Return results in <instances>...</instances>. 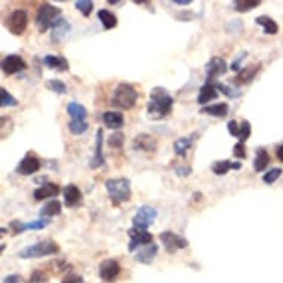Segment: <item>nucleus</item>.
Wrapping results in <instances>:
<instances>
[{
  "instance_id": "1",
  "label": "nucleus",
  "mask_w": 283,
  "mask_h": 283,
  "mask_svg": "<svg viewBox=\"0 0 283 283\" xmlns=\"http://www.w3.org/2000/svg\"><path fill=\"white\" fill-rule=\"evenodd\" d=\"M174 98L162 86H156L150 92V103L147 106V116L151 120H162L172 113Z\"/></svg>"
},
{
  "instance_id": "2",
  "label": "nucleus",
  "mask_w": 283,
  "mask_h": 283,
  "mask_svg": "<svg viewBox=\"0 0 283 283\" xmlns=\"http://www.w3.org/2000/svg\"><path fill=\"white\" fill-rule=\"evenodd\" d=\"M106 188L114 206H119L124 202L131 200L132 190H131V181L128 178H110L106 181Z\"/></svg>"
},
{
  "instance_id": "3",
  "label": "nucleus",
  "mask_w": 283,
  "mask_h": 283,
  "mask_svg": "<svg viewBox=\"0 0 283 283\" xmlns=\"http://www.w3.org/2000/svg\"><path fill=\"white\" fill-rule=\"evenodd\" d=\"M138 101V92L134 85L131 83H120L116 90L113 92L111 97V106L123 108V110H131L134 108Z\"/></svg>"
},
{
  "instance_id": "4",
  "label": "nucleus",
  "mask_w": 283,
  "mask_h": 283,
  "mask_svg": "<svg viewBox=\"0 0 283 283\" xmlns=\"http://www.w3.org/2000/svg\"><path fill=\"white\" fill-rule=\"evenodd\" d=\"M61 18V9L53 6L51 3H45L39 8L36 15V25L40 33H46L49 28H52L53 24Z\"/></svg>"
},
{
  "instance_id": "5",
  "label": "nucleus",
  "mask_w": 283,
  "mask_h": 283,
  "mask_svg": "<svg viewBox=\"0 0 283 283\" xmlns=\"http://www.w3.org/2000/svg\"><path fill=\"white\" fill-rule=\"evenodd\" d=\"M59 252L58 243H55L53 240H40L35 245H30L27 248L18 252L19 258L24 260H30V258H40V257H48V255H55Z\"/></svg>"
},
{
  "instance_id": "6",
  "label": "nucleus",
  "mask_w": 283,
  "mask_h": 283,
  "mask_svg": "<svg viewBox=\"0 0 283 283\" xmlns=\"http://www.w3.org/2000/svg\"><path fill=\"white\" fill-rule=\"evenodd\" d=\"M156 218H158V211L153 206L142 205L132 216V224H134V227H137L140 230H147L156 221Z\"/></svg>"
},
{
  "instance_id": "7",
  "label": "nucleus",
  "mask_w": 283,
  "mask_h": 283,
  "mask_svg": "<svg viewBox=\"0 0 283 283\" xmlns=\"http://www.w3.org/2000/svg\"><path fill=\"white\" fill-rule=\"evenodd\" d=\"M159 239L168 254H177L178 250L188 246V240L174 231H162L159 234Z\"/></svg>"
},
{
  "instance_id": "8",
  "label": "nucleus",
  "mask_w": 283,
  "mask_h": 283,
  "mask_svg": "<svg viewBox=\"0 0 283 283\" xmlns=\"http://www.w3.org/2000/svg\"><path fill=\"white\" fill-rule=\"evenodd\" d=\"M27 24H28V17H27V12L22 9H17L11 12V15L6 19V28L14 36L24 35Z\"/></svg>"
},
{
  "instance_id": "9",
  "label": "nucleus",
  "mask_w": 283,
  "mask_h": 283,
  "mask_svg": "<svg viewBox=\"0 0 283 283\" xmlns=\"http://www.w3.org/2000/svg\"><path fill=\"white\" fill-rule=\"evenodd\" d=\"M128 236L131 239V242L128 245L129 252H135L137 249H141L145 245L153 243V236L147 230H140L137 227H132V229L128 230Z\"/></svg>"
},
{
  "instance_id": "10",
  "label": "nucleus",
  "mask_w": 283,
  "mask_h": 283,
  "mask_svg": "<svg viewBox=\"0 0 283 283\" xmlns=\"http://www.w3.org/2000/svg\"><path fill=\"white\" fill-rule=\"evenodd\" d=\"M227 69H229V67H227V62H226L224 58H221V56H212V58L206 62V66H205L206 82H208V83H212V80L218 79V77L223 76V74H226Z\"/></svg>"
},
{
  "instance_id": "11",
  "label": "nucleus",
  "mask_w": 283,
  "mask_h": 283,
  "mask_svg": "<svg viewBox=\"0 0 283 283\" xmlns=\"http://www.w3.org/2000/svg\"><path fill=\"white\" fill-rule=\"evenodd\" d=\"M24 70H27V62L22 59V56H19L17 53H11L5 56L2 61V71L6 76H12Z\"/></svg>"
},
{
  "instance_id": "12",
  "label": "nucleus",
  "mask_w": 283,
  "mask_h": 283,
  "mask_svg": "<svg viewBox=\"0 0 283 283\" xmlns=\"http://www.w3.org/2000/svg\"><path fill=\"white\" fill-rule=\"evenodd\" d=\"M120 270H122L120 264L116 260L108 258L100 264V277H101V280L107 283L114 282L117 279V276L120 274Z\"/></svg>"
},
{
  "instance_id": "13",
  "label": "nucleus",
  "mask_w": 283,
  "mask_h": 283,
  "mask_svg": "<svg viewBox=\"0 0 283 283\" xmlns=\"http://www.w3.org/2000/svg\"><path fill=\"white\" fill-rule=\"evenodd\" d=\"M40 166H42V163H40V160L37 159L36 156H33V154H27V156H24V159L18 163L15 172L19 174V175H25V177H27V175H33V174H36V172L40 169Z\"/></svg>"
},
{
  "instance_id": "14",
  "label": "nucleus",
  "mask_w": 283,
  "mask_h": 283,
  "mask_svg": "<svg viewBox=\"0 0 283 283\" xmlns=\"http://www.w3.org/2000/svg\"><path fill=\"white\" fill-rule=\"evenodd\" d=\"M134 150L137 151H144V153H154L158 150V141L148 135V134H140L134 138L132 142Z\"/></svg>"
},
{
  "instance_id": "15",
  "label": "nucleus",
  "mask_w": 283,
  "mask_h": 283,
  "mask_svg": "<svg viewBox=\"0 0 283 283\" xmlns=\"http://www.w3.org/2000/svg\"><path fill=\"white\" fill-rule=\"evenodd\" d=\"M103 142H104V132L103 129H98L97 137H95V156L89 162V166L92 169H98L106 163L104 154H103Z\"/></svg>"
},
{
  "instance_id": "16",
  "label": "nucleus",
  "mask_w": 283,
  "mask_h": 283,
  "mask_svg": "<svg viewBox=\"0 0 283 283\" xmlns=\"http://www.w3.org/2000/svg\"><path fill=\"white\" fill-rule=\"evenodd\" d=\"M261 69V64H254V66H249V67H245L242 70L237 73V76L234 79H231V83H234L236 86L239 85H248L250 83L255 76L258 74V71Z\"/></svg>"
},
{
  "instance_id": "17",
  "label": "nucleus",
  "mask_w": 283,
  "mask_h": 283,
  "mask_svg": "<svg viewBox=\"0 0 283 283\" xmlns=\"http://www.w3.org/2000/svg\"><path fill=\"white\" fill-rule=\"evenodd\" d=\"M158 252H159V246H158L156 243L145 245V246H142V248L137 252V255H135V261H138V263H141V264H147V266H148V264H151V263L154 261Z\"/></svg>"
},
{
  "instance_id": "18",
  "label": "nucleus",
  "mask_w": 283,
  "mask_h": 283,
  "mask_svg": "<svg viewBox=\"0 0 283 283\" xmlns=\"http://www.w3.org/2000/svg\"><path fill=\"white\" fill-rule=\"evenodd\" d=\"M59 193V185L53 184V182H45L43 185L37 187L33 192V197L37 202L45 200V199H51V197H56Z\"/></svg>"
},
{
  "instance_id": "19",
  "label": "nucleus",
  "mask_w": 283,
  "mask_h": 283,
  "mask_svg": "<svg viewBox=\"0 0 283 283\" xmlns=\"http://www.w3.org/2000/svg\"><path fill=\"white\" fill-rule=\"evenodd\" d=\"M62 193H64L66 206H69V208H74V206H77L82 202V192L74 184H69L67 187H64Z\"/></svg>"
},
{
  "instance_id": "20",
  "label": "nucleus",
  "mask_w": 283,
  "mask_h": 283,
  "mask_svg": "<svg viewBox=\"0 0 283 283\" xmlns=\"http://www.w3.org/2000/svg\"><path fill=\"white\" fill-rule=\"evenodd\" d=\"M70 33V24L64 19V18H59L52 27V35H51V39H52L53 43H61L67 35Z\"/></svg>"
},
{
  "instance_id": "21",
  "label": "nucleus",
  "mask_w": 283,
  "mask_h": 283,
  "mask_svg": "<svg viewBox=\"0 0 283 283\" xmlns=\"http://www.w3.org/2000/svg\"><path fill=\"white\" fill-rule=\"evenodd\" d=\"M103 122L108 129H113L117 132L120 128H123L124 117L120 111H106L103 114Z\"/></svg>"
},
{
  "instance_id": "22",
  "label": "nucleus",
  "mask_w": 283,
  "mask_h": 283,
  "mask_svg": "<svg viewBox=\"0 0 283 283\" xmlns=\"http://www.w3.org/2000/svg\"><path fill=\"white\" fill-rule=\"evenodd\" d=\"M43 64L51 69V70L56 71H67L69 70V61L61 56V55H45L43 58Z\"/></svg>"
},
{
  "instance_id": "23",
  "label": "nucleus",
  "mask_w": 283,
  "mask_h": 283,
  "mask_svg": "<svg viewBox=\"0 0 283 283\" xmlns=\"http://www.w3.org/2000/svg\"><path fill=\"white\" fill-rule=\"evenodd\" d=\"M218 98V89L215 88L213 83H205L200 90H199V95H197V104H208L211 103L212 100H216Z\"/></svg>"
},
{
  "instance_id": "24",
  "label": "nucleus",
  "mask_w": 283,
  "mask_h": 283,
  "mask_svg": "<svg viewBox=\"0 0 283 283\" xmlns=\"http://www.w3.org/2000/svg\"><path fill=\"white\" fill-rule=\"evenodd\" d=\"M242 168V163L240 162H230V160H216V162H213L212 166H211V169H212V172L215 175H226L230 169H240Z\"/></svg>"
},
{
  "instance_id": "25",
  "label": "nucleus",
  "mask_w": 283,
  "mask_h": 283,
  "mask_svg": "<svg viewBox=\"0 0 283 283\" xmlns=\"http://www.w3.org/2000/svg\"><path fill=\"white\" fill-rule=\"evenodd\" d=\"M200 113L221 119V117H226V116L229 114V104H227V103H219V104L205 106L200 108Z\"/></svg>"
},
{
  "instance_id": "26",
  "label": "nucleus",
  "mask_w": 283,
  "mask_h": 283,
  "mask_svg": "<svg viewBox=\"0 0 283 283\" xmlns=\"http://www.w3.org/2000/svg\"><path fill=\"white\" fill-rule=\"evenodd\" d=\"M255 22H257V25L263 27L266 35L274 36L279 33V25H277V22L273 18L267 17V15H261V17H257Z\"/></svg>"
},
{
  "instance_id": "27",
  "label": "nucleus",
  "mask_w": 283,
  "mask_h": 283,
  "mask_svg": "<svg viewBox=\"0 0 283 283\" xmlns=\"http://www.w3.org/2000/svg\"><path fill=\"white\" fill-rule=\"evenodd\" d=\"M196 137V134H193L192 137H181V138H178L177 141L174 142V151H175V154L179 156V158H184L185 154H187V151L192 148V145H193V138Z\"/></svg>"
},
{
  "instance_id": "28",
  "label": "nucleus",
  "mask_w": 283,
  "mask_h": 283,
  "mask_svg": "<svg viewBox=\"0 0 283 283\" xmlns=\"http://www.w3.org/2000/svg\"><path fill=\"white\" fill-rule=\"evenodd\" d=\"M67 113L71 117V120H86V116H88L86 108L74 101L67 104Z\"/></svg>"
},
{
  "instance_id": "29",
  "label": "nucleus",
  "mask_w": 283,
  "mask_h": 283,
  "mask_svg": "<svg viewBox=\"0 0 283 283\" xmlns=\"http://www.w3.org/2000/svg\"><path fill=\"white\" fill-rule=\"evenodd\" d=\"M97 15H98V19L101 21V24L104 25L106 30H113L117 25V18L108 9H100Z\"/></svg>"
},
{
  "instance_id": "30",
  "label": "nucleus",
  "mask_w": 283,
  "mask_h": 283,
  "mask_svg": "<svg viewBox=\"0 0 283 283\" xmlns=\"http://www.w3.org/2000/svg\"><path fill=\"white\" fill-rule=\"evenodd\" d=\"M268 163H270V154L267 153L266 148H258L254 160V169L257 172H263L268 166Z\"/></svg>"
},
{
  "instance_id": "31",
  "label": "nucleus",
  "mask_w": 283,
  "mask_h": 283,
  "mask_svg": "<svg viewBox=\"0 0 283 283\" xmlns=\"http://www.w3.org/2000/svg\"><path fill=\"white\" fill-rule=\"evenodd\" d=\"M61 208H62V205H61V202L59 200H51V202H48V203H45V206L40 209V215L45 218H51V216H55V215H59L61 213Z\"/></svg>"
},
{
  "instance_id": "32",
  "label": "nucleus",
  "mask_w": 283,
  "mask_h": 283,
  "mask_svg": "<svg viewBox=\"0 0 283 283\" xmlns=\"http://www.w3.org/2000/svg\"><path fill=\"white\" fill-rule=\"evenodd\" d=\"M260 5H261L260 0H236V2L233 3V8H234L237 12L245 14V12H249V11L258 8Z\"/></svg>"
},
{
  "instance_id": "33",
  "label": "nucleus",
  "mask_w": 283,
  "mask_h": 283,
  "mask_svg": "<svg viewBox=\"0 0 283 283\" xmlns=\"http://www.w3.org/2000/svg\"><path fill=\"white\" fill-rule=\"evenodd\" d=\"M215 88L218 89L219 92H223V93H224L226 97H229V98H239V97L242 95L240 89L237 88L234 83L226 85V83H219V82H216V83H215Z\"/></svg>"
},
{
  "instance_id": "34",
  "label": "nucleus",
  "mask_w": 283,
  "mask_h": 283,
  "mask_svg": "<svg viewBox=\"0 0 283 283\" xmlns=\"http://www.w3.org/2000/svg\"><path fill=\"white\" fill-rule=\"evenodd\" d=\"M250 134H252V126H250V122L249 120H242L240 122V128H239V135H237V140L239 142H245L248 141V138L250 137Z\"/></svg>"
},
{
  "instance_id": "35",
  "label": "nucleus",
  "mask_w": 283,
  "mask_h": 283,
  "mask_svg": "<svg viewBox=\"0 0 283 283\" xmlns=\"http://www.w3.org/2000/svg\"><path fill=\"white\" fill-rule=\"evenodd\" d=\"M46 88L49 90H52L58 95H64L67 92V85L62 82V80H58V79H51L46 82Z\"/></svg>"
},
{
  "instance_id": "36",
  "label": "nucleus",
  "mask_w": 283,
  "mask_h": 283,
  "mask_svg": "<svg viewBox=\"0 0 283 283\" xmlns=\"http://www.w3.org/2000/svg\"><path fill=\"white\" fill-rule=\"evenodd\" d=\"M89 124L86 120H71L69 123V129L73 135H82L88 131Z\"/></svg>"
},
{
  "instance_id": "37",
  "label": "nucleus",
  "mask_w": 283,
  "mask_h": 283,
  "mask_svg": "<svg viewBox=\"0 0 283 283\" xmlns=\"http://www.w3.org/2000/svg\"><path fill=\"white\" fill-rule=\"evenodd\" d=\"M18 100L14 98L5 88L0 89V107H17Z\"/></svg>"
},
{
  "instance_id": "38",
  "label": "nucleus",
  "mask_w": 283,
  "mask_h": 283,
  "mask_svg": "<svg viewBox=\"0 0 283 283\" xmlns=\"http://www.w3.org/2000/svg\"><path fill=\"white\" fill-rule=\"evenodd\" d=\"M107 144H108V147H111V148H122L124 144V135L120 131L113 132V134L108 137Z\"/></svg>"
},
{
  "instance_id": "39",
  "label": "nucleus",
  "mask_w": 283,
  "mask_h": 283,
  "mask_svg": "<svg viewBox=\"0 0 283 283\" xmlns=\"http://www.w3.org/2000/svg\"><path fill=\"white\" fill-rule=\"evenodd\" d=\"M74 6L83 17H89L93 9V3L90 0H77V2H74Z\"/></svg>"
},
{
  "instance_id": "40",
  "label": "nucleus",
  "mask_w": 283,
  "mask_h": 283,
  "mask_svg": "<svg viewBox=\"0 0 283 283\" xmlns=\"http://www.w3.org/2000/svg\"><path fill=\"white\" fill-rule=\"evenodd\" d=\"M283 174L282 168H273V169H270L268 172H266V175H263V181L268 184V185H271V184H274L280 175Z\"/></svg>"
},
{
  "instance_id": "41",
  "label": "nucleus",
  "mask_w": 283,
  "mask_h": 283,
  "mask_svg": "<svg viewBox=\"0 0 283 283\" xmlns=\"http://www.w3.org/2000/svg\"><path fill=\"white\" fill-rule=\"evenodd\" d=\"M49 218H40L37 221H32V223H25V231L27 230H43L45 227L49 226Z\"/></svg>"
},
{
  "instance_id": "42",
  "label": "nucleus",
  "mask_w": 283,
  "mask_h": 283,
  "mask_svg": "<svg viewBox=\"0 0 283 283\" xmlns=\"http://www.w3.org/2000/svg\"><path fill=\"white\" fill-rule=\"evenodd\" d=\"M248 56V52L246 51H242V52L237 53V56L233 59V62H231V70L236 71V73H239V71L242 70L243 67H242V62L245 61V58Z\"/></svg>"
},
{
  "instance_id": "43",
  "label": "nucleus",
  "mask_w": 283,
  "mask_h": 283,
  "mask_svg": "<svg viewBox=\"0 0 283 283\" xmlns=\"http://www.w3.org/2000/svg\"><path fill=\"white\" fill-rule=\"evenodd\" d=\"M233 154H234V158H237V159H246V147H245V144H243V142L234 144V147H233Z\"/></svg>"
},
{
  "instance_id": "44",
  "label": "nucleus",
  "mask_w": 283,
  "mask_h": 283,
  "mask_svg": "<svg viewBox=\"0 0 283 283\" xmlns=\"http://www.w3.org/2000/svg\"><path fill=\"white\" fill-rule=\"evenodd\" d=\"M9 229L12 231V236H17L19 233H24L25 231V223H21L18 219H14L9 223Z\"/></svg>"
},
{
  "instance_id": "45",
  "label": "nucleus",
  "mask_w": 283,
  "mask_h": 283,
  "mask_svg": "<svg viewBox=\"0 0 283 283\" xmlns=\"http://www.w3.org/2000/svg\"><path fill=\"white\" fill-rule=\"evenodd\" d=\"M46 279H48V277H46V274H45L42 270H35V271L32 273L30 279H28V283H43Z\"/></svg>"
},
{
  "instance_id": "46",
  "label": "nucleus",
  "mask_w": 283,
  "mask_h": 283,
  "mask_svg": "<svg viewBox=\"0 0 283 283\" xmlns=\"http://www.w3.org/2000/svg\"><path fill=\"white\" fill-rule=\"evenodd\" d=\"M239 128H240V124L237 123L236 120H230V122L227 123V129H229V134H230L231 137H236V138H237V135H239Z\"/></svg>"
},
{
  "instance_id": "47",
  "label": "nucleus",
  "mask_w": 283,
  "mask_h": 283,
  "mask_svg": "<svg viewBox=\"0 0 283 283\" xmlns=\"http://www.w3.org/2000/svg\"><path fill=\"white\" fill-rule=\"evenodd\" d=\"M190 174H192V168L190 166H179V168H177L178 177H188Z\"/></svg>"
},
{
  "instance_id": "48",
  "label": "nucleus",
  "mask_w": 283,
  "mask_h": 283,
  "mask_svg": "<svg viewBox=\"0 0 283 283\" xmlns=\"http://www.w3.org/2000/svg\"><path fill=\"white\" fill-rule=\"evenodd\" d=\"M3 283H21V276L19 274H11L3 279Z\"/></svg>"
},
{
  "instance_id": "49",
  "label": "nucleus",
  "mask_w": 283,
  "mask_h": 283,
  "mask_svg": "<svg viewBox=\"0 0 283 283\" xmlns=\"http://www.w3.org/2000/svg\"><path fill=\"white\" fill-rule=\"evenodd\" d=\"M62 283H82V277L77 276V274H70L67 279H64Z\"/></svg>"
},
{
  "instance_id": "50",
  "label": "nucleus",
  "mask_w": 283,
  "mask_h": 283,
  "mask_svg": "<svg viewBox=\"0 0 283 283\" xmlns=\"http://www.w3.org/2000/svg\"><path fill=\"white\" fill-rule=\"evenodd\" d=\"M276 154H277V159L283 162V144L282 145H279L277 147V150H276Z\"/></svg>"
},
{
  "instance_id": "51",
  "label": "nucleus",
  "mask_w": 283,
  "mask_h": 283,
  "mask_svg": "<svg viewBox=\"0 0 283 283\" xmlns=\"http://www.w3.org/2000/svg\"><path fill=\"white\" fill-rule=\"evenodd\" d=\"M174 3H175V5H182V6H187V5H190V3H192V0H174Z\"/></svg>"
}]
</instances>
